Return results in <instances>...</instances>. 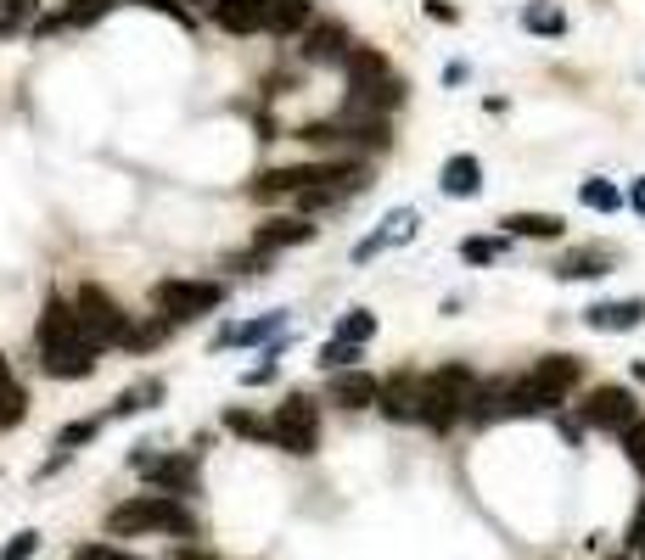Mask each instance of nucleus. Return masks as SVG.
Returning <instances> with one entry per match:
<instances>
[{
    "label": "nucleus",
    "instance_id": "nucleus-23",
    "mask_svg": "<svg viewBox=\"0 0 645 560\" xmlns=\"http://www.w3.org/2000/svg\"><path fill=\"white\" fill-rule=\"evenodd\" d=\"M522 23H528L533 34H550V40L567 34V17H561V6H550V0H528V6H522Z\"/></svg>",
    "mask_w": 645,
    "mask_h": 560
},
{
    "label": "nucleus",
    "instance_id": "nucleus-34",
    "mask_svg": "<svg viewBox=\"0 0 645 560\" xmlns=\"http://www.w3.org/2000/svg\"><path fill=\"white\" fill-rule=\"evenodd\" d=\"M34 549H40V532H17L12 544L0 549V560H29V555H34Z\"/></svg>",
    "mask_w": 645,
    "mask_h": 560
},
{
    "label": "nucleus",
    "instance_id": "nucleus-27",
    "mask_svg": "<svg viewBox=\"0 0 645 560\" xmlns=\"http://www.w3.org/2000/svg\"><path fill=\"white\" fill-rule=\"evenodd\" d=\"M152 398H163V381H141V387L118 392L113 415H118V420H124V415H141V409H152Z\"/></svg>",
    "mask_w": 645,
    "mask_h": 560
},
{
    "label": "nucleus",
    "instance_id": "nucleus-26",
    "mask_svg": "<svg viewBox=\"0 0 645 560\" xmlns=\"http://www.w3.org/2000/svg\"><path fill=\"white\" fill-rule=\"evenodd\" d=\"M376 336V314H365V308H348L343 320H337V342H354V348H365Z\"/></svg>",
    "mask_w": 645,
    "mask_h": 560
},
{
    "label": "nucleus",
    "instance_id": "nucleus-29",
    "mask_svg": "<svg viewBox=\"0 0 645 560\" xmlns=\"http://www.w3.org/2000/svg\"><path fill=\"white\" fill-rule=\"evenodd\" d=\"M281 325H287V314H264V320L242 325V331H219V342H225V348H230V342H270Z\"/></svg>",
    "mask_w": 645,
    "mask_h": 560
},
{
    "label": "nucleus",
    "instance_id": "nucleus-2",
    "mask_svg": "<svg viewBox=\"0 0 645 560\" xmlns=\"http://www.w3.org/2000/svg\"><path fill=\"white\" fill-rule=\"evenodd\" d=\"M578 376H584L578 359L550 353V359H539L522 381H505V415H550V409L578 387Z\"/></svg>",
    "mask_w": 645,
    "mask_h": 560
},
{
    "label": "nucleus",
    "instance_id": "nucleus-17",
    "mask_svg": "<svg viewBox=\"0 0 645 560\" xmlns=\"http://www.w3.org/2000/svg\"><path fill=\"white\" fill-rule=\"evenodd\" d=\"M438 185H444L449 196H477V185H483V163L477 157H449L444 163V174H438Z\"/></svg>",
    "mask_w": 645,
    "mask_h": 560
},
{
    "label": "nucleus",
    "instance_id": "nucleus-1",
    "mask_svg": "<svg viewBox=\"0 0 645 560\" xmlns=\"http://www.w3.org/2000/svg\"><path fill=\"white\" fill-rule=\"evenodd\" d=\"M96 342L85 336V325H79V314H73L68 297H51L40 314V359L51 376L73 381V376H90L96 370Z\"/></svg>",
    "mask_w": 645,
    "mask_h": 560
},
{
    "label": "nucleus",
    "instance_id": "nucleus-41",
    "mask_svg": "<svg viewBox=\"0 0 645 560\" xmlns=\"http://www.w3.org/2000/svg\"><path fill=\"white\" fill-rule=\"evenodd\" d=\"M629 202H634V213L645 219V180H634V191H629Z\"/></svg>",
    "mask_w": 645,
    "mask_h": 560
},
{
    "label": "nucleus",
    "instance_id": "nucleus-38",
    "mask_svg": "<svg viewBox=\"0 0 645 560\" xmlns=\"http://www.w3.org/2000/svg\"><path fill=\"white\" fill-rule=\"evenodd\" d=\"M629 544H634V549L645 544V499H640V510H634V521H629Z\"/></svg>",
    "mask_w": 645,
    "mask_h": 560
},
{
    "label": "nucleus",
    "instance_id": "nucleus-10",
    "mask_svg": "<svg viewBox=\"0 0 645 560\" xmlns=\"http://www.w3.org/2000/svg\"><path fill=\"white\" fill-rule=\"evenodd\" d=\"M634 398L623 387H595L584 404V426H601V432H629L634 426Z\"/></svg>",
    "mask_w": 645,
    "mask_h": 560
},
{
    "label": "nucleus",
    "instance_id": "nucleus-40",
    "mask_svg": "<svg viewBox=\"0 0 645 560\" xmlns=\"http://www.w3.org/2000/svg\"><path fill=\"white\" fill-rule=\"evenodd\" d=\"M427 17H432V23H455V6H444V0H427Z\"/></svg>",
    "mask_w": 645,
    "mask_h": 560
},
{
    "label": "nucleus",
    "instance_id": "nucleus-22",
    "mask_svg": "<svg viewBox=\"0 0 645 560\" xmlns=\"http://www.w3.org/2000/svg\"><path fill=\"white\" fill-rule=\"evenodd\" d=\"M101 12H113V0H68V6H62L57 17H45L40 28H73V23L85 28V23H96Z\"/></svg>",
    "mask_w": 645,
    "mask_h": 560
},
{
    "label": "nucleus",
    "instance_id": "nucleus-32",
    "mask_svg": "<svg viewBox=\"0 0 645 560\" xmlns=\"http://www.w3.org/2000/svg\"><path fill=\"white\" fill-rule=\"evenodd\" d=\"M320 364H326L331 376H343V370H354V364H359V348H354V342H326V348H320Z\"/></svg>",
    "mask_w": 645,
    "mask_h": 560
},
{
    "label": "nucleus",
    "instance_id": "nucleus-4",
    "mask_svg": "<svg viewBox=\"0 0 645 560\" xmlns=\"http://www.w3.org/2000/svg\"><path fill=\"white\" fill-rule=\"evenodd\" d=\"M472 398H477V376L466 364H449L438 376H421V420L432 432H449L460 415H472Z\"/></svg>",
    "mask_w": 645,
    "mask_h": 560
},
{
    "label": "nucleus",
    "instance_id": "nucleus-35",
    "mask_svg": "<svg viewBox=\"0 0 645 560\" xmlns=\"http://www.w3.org/2000/svg\"><path fill=\"white\" fill-rule=\"evenodd\" d=\"M230 426H236L242 437H270V443H275V426H270V420H258V415H230Z\"/></svg>",
    "mask_w": 645,
    "mask_h": 560
},
{
    "label": "nucleus",
    "instance_id": "nucleus-25",
    "mask_svg": "<svg viewBox=\"0 0 645 560\" xmlns=\"http://www.w3.org/2000/svg\"><path fill=\"white\" fill-rule=\"evenodd\" d=\"M578 202L595 208V213H617V208H623V191H617L612 180H584V185H578Z\"/></svg>",
    "mask_w": 645,
    "mask_h": 560
},
{
    "label": "nucleus",
    "instance_id": "nucleus-6",
    "mask_svg": "<svg viewBox=\"0 0 645 560\" xmlns=\"http://www.w3.org/2000/svg\"><path fill=\"white\" fill-rule=\"evenodd\" d=\"M73 314H79V325H85V336L96 342V348H118V342H141V336L129 331V314L113 303V297L101 292V286H79V292L68 297Z\"/></svg>",
    "mask_w": 645,
    "mask_h": 560
},
{
    "label": "nucleus",
    "instance_id": "nucleus-31",
    "mask_svg": "<svg viewBox=\"0 0 645 560\" xmlns=\"http://www.w3.org/2000/svg\"><path fill=\"white\" fill-rule=\"evenodd\" d=\"M500 252H505V241H494V236H466L460 241V258H466V264H494Z\"/></svg>",
    "mask_w": 645,
    "mask_h": 560
},
{
    "label": "nucleus",
    "instance_id": "nucleus-14",
    "mask_svg": "<svg viewBox=\"0 0 645 560\" xmlns=\"http://www.w3.org/2000/svg\"><path fill=\"white\" fill-rule=\"evenodd\" d=\"M382 415L387 420H421V376H393L382 387Z\"/></svg>",
    "mask_w": 645,
    "mask_h": 560
},
{
    "label": "nucleus",
    "instance_id": "nucleus-30",
    "mask_svg": "<svg viewBox=\"0 0 645 560\" xmlns=\"http://www.w3.org/2000/svg\"><path fill=\"white\" fill-rule=\"evenodd\" d=\"M34 17H40V0H0V34L34 28Z\"/></svg>",
    "mask_w": 645,
    "mask_h": 560
},
{
    "label": "nucleus",
    "instance_id": "nucleus-12",
    "mask_svg": "<svg viewBox=\"0 0 645 560\" xmlns=\"http://www.w3.org/2000/svg\"><path fill=\"white\" fill-rule=\"evenodd\" d=\"M416 208H399V213H387V219H382V230H376V236L371 241H359V252H354V258H359V264H365V258H376V252H382V247H404V241H410V236H416Z\"/></svg>",
    "mask_w": 645,
    "mask_h": 560
},
{
    "label": "nucleus",
    "instance_id": "nucleus-9",
    "mask_svg": "<svg viewBox=\"0 0 645 560\" xmlns=\"http://www.w3.org/2000/svg\"><path fill=\"white\" fill-rule=\"evenodd\" d=\"M135 471H141L152 488H163L169 499L197 493V460H186V454H135Z\"/></svg>",
    "mask_w": 645,
    "mask_h": 560
},
{
    "label": "nucleus",
    "instance_id": "nucleus-19",
    "mask_svg": "<svg viewBox=\"0 0 645 560\" xmlns=\"http://www.w3.org/2000/svg\"><path fill=\"white\" fill-rule=\"evenodd\" d=\"M309 23V0H264V34H298Z\"/></svg>",
    "mask_w": 645,
    "mask_h": 560
},
{
    "label": "nucleus",
    "instance_id": "nucleus-39",
    "mask_svg": "<svg viewBox=\"0 0 645 560\" xmlns=\"http://www.w3.org/2000/svg\"><path fill=\"white\" fill-rule=\"evenodd\" d=\"M247 387H258V381H275V364H253V370H242Z\"/></svg>",
    "mask_w": 645,
    "mask_h": 560
},
{
    "label": "nucleus",
    "instance_id": "nucleus-36",
    "mask_svg": "<svg viewBox=\"0 0 645 560\" xmlns=\"http://www.w3.org/2000/svg\"><path fill=\"white\" fill-rule=\"evenodd\" d=\"M623 448H629V460L645 471V420H634L629 432H623Z\"/></svg>",
    "mask_w": 645,
    "mask_h": 560
},
{
    "label": "nucleus",
    "instance_id": "nucleus-8",
    "mask_svg": "<svg viewBox=\"0 0 645 560\" xmlns=\"http://www.w3.org/2000/svg\"><path fill=\"white\" fill-rule=\"evenodd\" d=\"M275 443L287 448V454H315L320 443V409L309 398H287V404L275 409Z\"/></svg>",
    "mask_w": 645,
    "mask_h": 560
},
{
    "label": "nucleus",
    "instance_id": "nucleus-5",
    "mask_svg": "<svg viewBox=\"0 0 645 560\" xmlns=\"http://www.w3.org/2000/svg\"><path fill=\"white\" fill-rule=\"evenodd\" d=\"M315 185H365L354 163H292V168H270L264 180L253 185L258 202H281V196H298V191H315Z\"/></svg>",
    "mask_w": 645,
    "mask_h": 560
},
{
    "label": "nucleus",
    "instance_id": "nucleus-24",
    "mask_svg": "<svg viewBox=\"0 0 645 560\" xmlns=\"http://www.w3.org/2000/svg\"><path fill=\"white\" fill-rule=\"evenodd\" d=\"M505 230H511V236L556 241V236H561V219H556V213H511V219H505Z\"/></svg>",
    "mask_w": 645,
    "mask_h": 560
},
{
    "label": "nucleus",
    "instance_id": "nucleus-28",
    "mask_svg": "<svg viewBox=\"0 0 645 560\" xmlns=\"http://www.w3.org/2000/svg\"><path fill=\"white\" fill-rule=\"evenodd\" d=\"M556 275L561 280H595V275H606V258L601 252H573V258H561L556 264Z\"/></svg>",
    "mask_w": 645,
    "mask_h": 560
},
{
    "label": "nucleus",
    "instance_id": "nucleus-11",
    "mask_svg": "<svg viewBox=\"0 0 645 560\" xmlns=\"http://www.w3.org/2000/svg\"><path fill=\"white\" fill-rule=\"evenodd\" d=\"M645 320V297H623V303H595L584 308V325L589 331H634Z\"/></svg>",
    "mask_w": 645,
    "mask_h": 560
},
{
    "label": "nucleus",
    "instance_id": "nucleus-3",
    "mask_svg": "<svg viewBox=\"0 0 645 560\" xmlns=\"http://www.w3.org/2000/svg\"><path fill=\"white\" fill-rule=\"evenodd\" d=\"M107 532H180V538H191L197 516L180 499H169V493H135L129 504L107 510Z\"/></svg>",
    "mask_w": 645,
    "mask_h": 560
},
{
    "label": "nucleus",
    "instance_id": "nucleus-20",
    "mask_svg": "<svg viewBox=\"0 0 645 560\" xmlns=\"http://www.w3.org/2000/svg\"><path fill=\"white\" fill-rule=\"evenodd\" d=\"M343 73H348V84H376V79H393V68H387V56H382V51H371V45H354V51H348V62H343Z\"/></svg>",
    "mask_w": 645,
    "mask_h": 560
},
{
    "label": "nucleus",
    "instance_id": "nucleus-37",
    "mask_svg": "<svg viewBox=\"0 0 645 560\" xmlns=\"http://www.w3.org/2000/svg\"><path fill=\"white\" fill-rule=\"evenodd\" d=\"M73 560H135V555H124L113 544H85V549H73Z\"/></svg>",
    "mask_w": 645,
    "mask_h": 560
},
{
    "label": "nucleus",
    "instance_id": "nucleus-16",
    "mask_svg": "<svg viewBox=\"0 0 645 560\" xmlns=\"http://www.w3.org/2000/svg\"><path fill=\"white\" fill-rule=\"evenodd\" d=\"M214 23L225 28V34H258V28H264V0H219Z\"/></svg>",
    "mask_w": 645,
    "mask_h": 560
},
{
    "label": "nucleus",
    "instance_id": "nucleus-42",
    "mask_svg": "<svg viewBox=\"0 0 645 560\" xmlns=\"http://www.w3.org/2000/svg\"><path fill=\"white\" fill-rule=\"evenodd\" d=\"M186 6H208V12H214V6H219V0H186Z\"/></svg>",
    "mask_w": 645,
    "mask_h": 560
},
{
    "label": "nucleus",
    "instance_id": "nucleus-13",
    "mask_svg": "<svg viewBox=\"0 0 645 560\" xmlns=\"http://www.w3.org/2000/svg\"><path fill=\"white\" fill-rule=\"evenodd\" d=\"M298 241H315V224H303V219H270V224H258L253 230V252H281V247H298Z\"/></svg>",
    "mask_w": 645,
    "mask_h": 560
},
{
    "label": "nucleus",
    "instance_id": "nucleus-7",
    "mask_svg": "<svg viewBox=\"0 0 645 560\" xmlns=\"http://www.w3.org/2000/svg\"><path fill=\"white\" fill-rule=\"evenodd\" d=\"M152 303L163 308V320L186 325V320H197V314H214V308L225 303V286H219V280H163L158 292H152Z\"/></svg>",
    "mask_w": 645,
    "mask_h": 560
},
{
    "label": "nucleus",
    "instance_id": "nucleus-33",
    "mask_svg": "<svg viewBox=\"0 0 645 560\" xmlns=\"http://www.w3.org/2000/svg\"><path fill=\"white\" fill-rule=\"evenodd\" d=\"M96 437V420H73V426H62V437H57V460H68L79 443H90Z\"/></svg>",
    "mask_w": 645,
    "mask_h": 560
},
{
    "label": "nucleus",
    "instance_id": "nucleus-21",
    "mask_svg": "<svg viewBox=\"0 0 645 560\" xmlns=\"http://www.w3.org/2000/svg\"><path fill=\"white\" fill-rule=\"evenodd\" d=\"M17 420H23V381L12 376V364H6V353H0V432L17 426Z\"/></svg>",
    "mask_w": 645,
    "mask_h": 560
},
{
    "label": "nucleus",
    "instance_id": "nucleus-15",
    "mask_svg": "<svg viewBox=\"0 0 645 560\" xmlns=\"http://www.w3.org/2000/svg\"><path fill=\"white\" fill-rule=\"evenodd\" d=\"M331 398L343 409H371V404H382V381L365 376V370H343V376L331 381Z\"/></svg>",
    "mask_w": 645,
    "mask_h": 560
},
{
    "label": "nucleus",
    "instance_id": "nucleus-18",
    "mask_svg": "<svg viewBox=\"0 0 645 560\" xmlns=\"http://www.w3.org/2000/svg\"><path fill=\"white\" fill-rule=\"evenodd\" d=\"M354 40H348L343 28H315L309 40H303V62H348Z\"/></svg>",
    "mask_w": 645,
    "mask_h": 560
}]
</instances>
